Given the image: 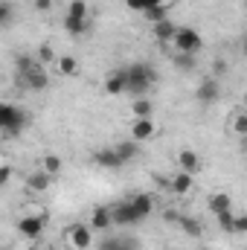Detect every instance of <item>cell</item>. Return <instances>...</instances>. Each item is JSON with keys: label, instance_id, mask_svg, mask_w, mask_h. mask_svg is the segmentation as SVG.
I'll return each mask as SVG.
<instances>
[{"label": "cell", "instance_id": "obj_28", "mask_svg": "<svg viewBox=\"0 0 247 250\" xmlns=\"http://www.w3.org/2000/svg\"><path fill=\"white\" fill-rule=\"evenodd\" d=\"M143 18L154 26V23H163V21H169V6H151L148 12H143Z\"/></svg>", "mask_w": 247, "mask_h": 250}, {"label": "cell", "instance_id": "obj_2", "mask_svg": "<svg viewBox=\"0 0 247 250\" xmlns=\"http://www.w3.org/2000/svg\"><path fill=\"white\" fill-rule=\"evenodd\" d=\"M26 125H29V114H26L23 108H18V105H12V102H3V105H0V128H3L6 137L21 134Z\"/></svg>", "mask_w": 247, "mask_h": 250}, {"label": "cell", "instance_id": "obj_4", "mask_svg": "<svg viewBox=\"0 0 247 250\" xmlns=\"http://www.w3.org/2000/svg\"><path fill=\"white\" fill-rule=\"evenodd\" d=\"M44 227H47V215H35V212H23L18 218V233L29 242H38L44 236Z\"/></svg>", "mask_w": 247, "mask_h": 250}, {"label": "cell", "instance_id": "obj_36", "mask_svg": "<svg viewBox=\"0 0 247 250\" xmlns=\"http://www.w3.org/2000/svg\"><path fill=\"white\" fill-rule=\"evenodd\" d=\"M9 181H12V166L3 160V166H0V187H9Z\"/></svg>", "mask_w": 247, "mask_h": 250}, {"label": "cell", "instance_id": "obj_9", "mask_svg": "<svg viewBox=\"0 0 247 250\" xmlns=\"http://www.w3.org/2000/svg\"><path fill=\"white\" fill-rule=\"evenodd\" d=\"M93 163L99 166V169H108V172H117V169H123L125 160L120 157V151L114 148V146H102V148H96L93 151Z\"/></svg>", "mask_w": 247, "mask_h": 250}, {"label": "cell", "instance_id": "obj_19", "mask_svg": "<svg viewBox=\"0 0 247 250\" xmlns=\"http://www.w3.org/2000/svg\"><path fill=\"white\" fill-rule=\"evenodd\" d=\"M206 207H209V212H212V215L230 212V209H233V195H227V192H212V195H209V201H206Z\"/></svg>", "mask_w": 247, "mask_h": 250}, {"label": "cell", "instance_id": "obj_39", "mask_svg": "<svg viewBox=\"0 0 247 250\" xmlns=\"http://www.w3.org/2000/svg\"><path fill=\"white\" fill-rule=\"evenodd\" d=\"M242 108H245V111H247V96H245V105H242Z\"/></svg>", "mask_w": 247, "mask_h": 250}, {"label": "cell", "instance_id": "obj_24", "mask_svg": "<svg viewBox=\"0 0 247 250\" xmlns=\"http://www.w3.org/2000/svg\"><path fill=\"white\" fill-rule=\"evenodd\" d=\"M56 67H59V73H62L64 79H76V76H79V62H76V56H59Z\"/></svg>", "mask_w": 247, "mask_h": 250}, {"label": "cell", "instance_id": "obj_17", "mask_svg": "<svg viewBox=\"0 0 247 250\" xmlns=\"http://www.w3.org/2000/svg\"><path fill=\"white\" fill-rule=\"evenodd\" d=\"M178 23H172V21H163V23H154L151 26V35H154V41L157 44H175V35H178Z\"/></svg>", "mask_w": 247, "mask_h": 250}, {"label": "cell", "instance_id": "obj_7", "mask_svg": "<svg viewBox=\"0 0 247 250\" xmlns=\"http://www.w3.org/2000/svg\"><path fill=\"white\" fill-rule=\"evenodd\" d=\"M195 99L201 105H215L221 99V79H215V76L201 79V84L195 87Z\"/></svg>", "mask_w": 247, "mask_h": 250}, {"label": "cell", "instance_id": "obj_42", "mask_svg": "<svg viewBox=\"0 0 247 250\" xmlns=\"http://www.w3.org/2000/svg\"><path fill=\"white\" fill-rule=\"evenodd\" d=\"M204 250H209V248H204Z\"/></svg>", "mask_w": 247, "mask_h": 250}, {"label": "cell", "instance_id": "obj_31", "mask_svg": "<svg viewBox=\"0 0 247 250\" xmlns=\"http://www.w3.org/2000/svg\"><path fill=\"white\" fill-rule=\"evenodd\" d=\"M215 221H218V227H221L224 233H236V209H230V212H221V215H215Z\"/></svg>", "mask_w": 247, "mask_h": 250}, {"label": "cell", "instance_id": "obj_33", "mask_svg": "<svg viewBox=\"0 0 247 250\" xmlns=\"http://www.w3.org/2000/svg\"><path fill=\"white\" fill-rule=\"evenodd\" d=\"M181 218H184V212H178V209H172V207L163 209V221H166V224H181Z\"/></svg>", "mask_w": 247, "mask_h": 250}, {"label": "cell", "instance_id": "obj_18", "mask_svg": "<svg viewBox=\"0 0 247 250\" xmlns=\"http://www.w3.org/2000/svg\"><path fill=\"white\" fill-rule=\"evenodd\" d=\"M131 204H134V209L140 212L143 221L154 212V198H151V192H134V195H131Z\"/></svg>", "mask_w": 247, "mask_h": 250}, {"label": "cell", "instance_id": "obj_35", "mask_svg": "<svg viewBox=\"0 0 247 250\" xmlns=\"http://www.w3.org/2000/svg\"><path fill=\"white\" fill-rule=\"evenodd\" d=\"M9 21H12V3H9V0H3V3H0V23H3V26H9Z\"/></svg>", "mask_w": 247, "mask_h": 250}, {"label": "cell", "instance_id": "obj_15", "mask_svg": "<svg viewBox=\"0 0 247 250\" xmlns=\"http://www.w3.org/2000/svg\"><path fill=\"white\" fill-rule=\"evenodd\" d=\"M227 134L245 140V148H247V111L245 108H236L227 114Z\"/></svg>", "mask_w": 247, "mask_h": 250}, {"label": "cell", "instance_id": "obj_22", "mask_svg": "<svg viewBox=\"0 0 247 250\" xmlns=\"http://www.w3.org/2000/svg\"><path fill=\"white\" fill-rule=\"evenodd\" d=\"M178 227L184 230L189 239H201V236H204V224H201V218H195V215H186L184 212V218H181Z\"/></svg>", "mask_w": 247, "mask_h": 250}, {"label": "cell", "instance_id": "obj_20", "mask_svg": "<svg viewBox=\"0 0 247 250\" xmlns=\"http://www.w3.org/2000/svg\"><path fill=\"white\" fill-rule=\"evenodd\" d=\"M140 146H143V143H137V140H120L114 148L120 151V157H123L125 163H134V160L140 157V151H143Z\"/></svg>", "mask_w": 247, "mask_h": 250}, {"label": "cell", "instance_id": "obj_27", "mask_svg": "<svg viewBox=\"0 0 247 250\" xmlns=\"http://www.w3.org/2000/svg\"><path fill=\"white\" fill-rule=\"evenodd\" d=\"M41 169H44L47 175L59 178V175H62V157H59V154H44V157H41Z\"/></svg>", "mask_w": 247, "mask_h": 250}, {"label": "cell", "instance_id": "obj_11", "mask_svg": "<svg viewBox=\"0 0 247 250\" xmlns=\"http://www.w3.org/2000/svg\"><path fill=\"white\" fill-rule=\"evenodd\" d=\"M50 187H53V175H47L44 169H32V172H26V178H23V189H26L29 195H44Z\"/></svg>", "mask_w": 247, "mask_h": 250}, {"label": "cell", "instance_id": "obj_25", "mask_svg": "<svg viewBox=\"0 0 247 250\" xmlns=\"http://www.w3.org/2000/svg\"><path fill=\"white\" fill-rule=\"evenodd\" d=\"M172 64L181 73H192L198 67V56H192V53H172Z\"/></svg>", "mask_w": 247, "mask_h": 250}, {"label": "cell", "instance_id": "obj_8", "mask_svg": "<svg viewBox=\"0 0 247 250\" xmlns=\"http://www.w3.org/2000/svg\"><path fill=\"white\" fill-rule=\"evenodd\" d=\"M18 79H21V84H23L26 90H47V87H50V73H47V67H41V64H35L32 70L21 73Z\"/></svg>", "mask_w": 247, "mask_h": 250}, {"label": "cell", "instance_id": "obj_41", "mask_svg": "<svg viewBox=\"0 0 247 250\" xmlns=\"http://www.w3.org/2000/svg\"><path fill=\"white\" fill-rule=\"evenodd\" d=\"M41 250H56V248H41Z\"/></svg>", "mask_w": 247, "mask_h": 250}, {"label": "cell", "instance_id": "obj_5", "mask_svg": "<svg viewBox=\"0 0 247 250\" xmlns=\"http://www.w3.org/2000/svg\"><path fill=\"white\" fill-rule=\"evenodd\" d=\"M175 53H201V47H204V38H201V32L195 29V26H181L178 29V35H175Z\"/></svg>", "mask_w": 247, "mask_h": 250}, {"label": "cell", "instance_id": "obj_40", "mask_svg": "<svg viewBox=\"0 0 247 250\" xmlns=\"http://www.w3.org/2000/svg\"><path fill=\"white\" fill-rule=\"evenodd\" d=\"M245 166H247V148H245Z\"/></svg>", "mask_w": 247, "mask_h": 250}, {"label": "cell", "instance_id": "obj_26", "mask_svg": "<svg viewBox=\"0 0 247 250\" xmlns=\"http://www.w3.org/2000/svg\"><path fill=\"white\" fill-rule=\"evenodd\" d=\"M64 29H67L70 35H76V38H79V35H84V32L90 29V18H87V21H79V18H64Z\"/></svg>", "mask_w": 247, "mask_h": 250}, {"label": "cell", "instance_id": "obj_34", "mask_svg": "<svg viewBox=\"0 0 247 250\" xmlns=\"http://www.w3.org/2000/svg\"><path fill=\"white\" fill-rule=\"evenodd\" d=\"M224 73H227V62H224V59H212V70H209V76L221 79Z\"/></svg>", "mask_w": 247, "mask_h": 250}, {"label": "cell", "instance_id": "obj_32", "mask_svg": "<svg viewBox=\"0 0 247 250\" xmlns=\"http://www.w3.org/2000/svg\"><path fill=\"white\" fill-rule=\"evenodd\" d=\"M53 6H56V0H32V9H35L38 15H50Z\"/></svg>", "mask_w": 247, "mask_h": 250}, {"label": "cell", "instance_id": "obj_38", "mask_svg": "<svg viewBox=\"0 0 247 250\" xmlns=\"http://www.w3.org/2000/svg\"><path fill=\"white\" fill-rule=\"evenodd\" d=\"M242 59H247V32H245V38H242Z\"/></svg>", "mask_w": 247, "mask_h": 250}, {"label": "cell", "instance_id": "obj_14", "mask_svg": "<svg viewBox=\"0 0 247 250\" xmlns=\"http://www.w3.org/2000/svg\"><path fill=\"white\" fill-rule=\"evenodd\" d=\"M96 233H108L111 227H114V212H111V207H105V204H99V207H93L90 209V221H87Z\"/></svg>", "mask_w": 247, "mask_h": 250}, {"label": "cell", "instance_id": "obj_30", "mask_svg": "<svg viewBox=\"0 0 247 250\" xmlns=\"http://www.w3.org/2000/svg\"><path fill=\"white\" fill-rule=\"evenodd\" d=\"M67 18L87 21V18H90V9H87V3H84V0H70V6H67Z\"/></svg>", "mask_w": 247, "mask_h": 250}, {"label": "cell", "instance_id": "obj_12", "mask_svg": "<svg viewBox=\"0 0 247 250\" xmlns=\"http://www.w3.org/2000/svg\"><path fill=\"white\" fill-rule=\"evenodd\" d=\"M157 123H154V117H140V120H134L131 123V140H137V143H148V140H154L157 137Z\"/></svg>", "mask_w": 247, "mask_h": 250}, {"label": "cell", "instance_id": "obj_10", "mask_svg": "<svg viewBox=\"0 0 247 250\" xmlns=\"http://www.w3.org/2000/svg\"><path fill=\"white\" fill-rule=\"evenodd\" d=\"M102 87H105L108 96H123V93H128V67H117V70H111V73L105 76Z\"/></svg>", "mask_w": 247, "mask_h": 250}, {"label": "cell", "instance_id": "obj_16", "mask_svg": "<svg viewBox=\"0 0 247 250\" xmlns=\"http://www.w3.org/2000/svg\"><path fill=\"white\" fill-rule=\"evenodd\" d=\"M175 163H178L181 172H189V175H198V172H201V154H198L192 146H184V148L178 151Z\"/></svg>", "mask_w": 247, "mask_h": 250}, {"label": "cell", "instance_id": "obj_43", "mask_svg": "<svg viewBox=\"0 0 247 250\" xmlns=\"http://www.w3.org/2000/svg\"><path fill=\"white\" fill-rule=\"evenodd\" d=\"M131 250H137V248H131Z\"/></svg>", "mask_w": 247, "mask_h": 250}, {"label": "cell", "instance_id": "obj_29", "mask_svg": "<svg viewBox=\"0 0 247 250\" xmlns=\"http://www.w3.org/2000/svg\"><path fill=\"white\" fill-rule=\"evenodd\" d=\"M35 59H38V64H41V67H50V64L59 62V56H56V50H53L50 44H41V47L35 50Z\"/></svg>", "mask_w": 247, "mask_h": 250}, {"label": "cell", "instance_id": "obj_6", "mask_svg": "<svg viewBox=\"0 0 247 250\" xmlns=\"http://www.w3.org/2000/svg\"><path fill=\"white\" fill-rule=\"evenodd\" d=\"M111 212H114V227H134V224H140V221H143V218H140V212L134 209L131 198H123V201L111 204Z\"/></svg>", "mask_w": 247, "mask_h": 250}, {"label": "cell", "instance_id": "obj_1", "mask_svg": "<svg viewBox=\"0 0 247 250\" xmlns=\"http://www.w3.org/2000/svg\"><path fill=\"white\" fill-rule=\"evenodd\" d=\"M157 70L154 64L148 62H137V64H128V93L134 96H145L151 84H157Z\"/></svg>", "mask_w": 247, "mask_h": 250}, {"label": "cell", "instance_id": "obj_13", "mask_svg": "<svg viewBox=\"0 0 247 250\" xmlns=\"http://www.w3.org/2000/svg\"><path fill=\"white\" fill-rule=\"evenodd\" d=\"M166 187H169V192H172L175 198H186V195L195 189V175H189V172H181V169H178V172L169 178Z\"/></svg>", "mask_w": 247, "mask_h": 250}, {"label": "cell", "instance_id": "obj_3", "mask_svg": "<svg viewBox=\"0 0 247 250\" xmlns=\"http://www.w3.org/2000/svg\"><path fill=\"white\" fill-rule=\"evenodd\" d=\"M93 233H96V230H93L87 221H76V224H70V227L64 230V242H67L73 250H90L93 245H96Z\"/></svg>", "mask_w": 247, "mask_h": 250}, {"label": "cell", "instance_id": "obj_23", "mask_svg": "<svg viewBox=\"0 0 247 250\" xmlns=\"http://www.w3.org/2000/svg\"><path fill=\"white\" fill-rule=\"evenodd\" d=\"M151 114H154L151 99H148V96H134V102H131V117L140 120V117H151Z\"/></svg>", "mask_w": 247, "mask_h": 250}, {"label": "cell", "instance_id": "obj_21", "mask_svg": "<svg viewBox=\"0 0 247 250\" xmlns=\"http://www.w3.org/2000/svg\"><path fill=\"white\" fill-rule=\"evenodd\" d=\"M131 248H137L134 245V239H114V236H105V239H99L96 242V250H131Z\"/></svg>", "mask_w": 247, "mask_h": 250}, {"label": "cell", "instance_id": "obj_37", "mask_svg": "<svg viewBox=\"0 0 247 250\" xmlns=\"http://www.w3.org/2000/svg\"><path fill=\"white\" fill-rule=\"evenodd\" d=\"M236 233L239 236L247 233V212H236Z\"/></svg>", "mask_w": 247, "mask_h": 250}]
</instances>
